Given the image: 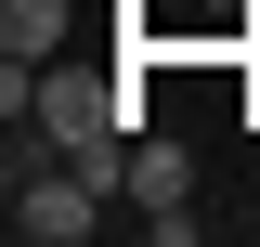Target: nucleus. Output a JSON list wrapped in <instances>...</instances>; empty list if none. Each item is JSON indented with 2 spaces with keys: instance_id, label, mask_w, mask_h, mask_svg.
I'll return each mask as SVG.
<instances>
[{
  "instance_id": "1",
  "label": "nucleus",
  "mask_w": 260,
  "mask_h": 247,
  "mask_svg": "<svg viewBox=\"0 0 260 247\" xmlns=\"http://www.w3.org/2000/svg\"><path fill=\"white\" fill-rule=\"evenodd\" d=\"M91 221H104V182L78 169V156H52V169H39L26 130H13V234H26V247H78Z\"/></svg>"
},
{
  "instance_id": "2",
  "label": "nucleus",
  "mask_w": 260,
  "mask_h": 247,
  "mask_svg": "<svg viewBox=\"0 0 260 247\" xmlns=\"http://www.w3.org/2000/svg\"><path fill=\"white\" fill-rule=\"evenodd\" d=\"M182 195H195V156L169 130H130V208H182Z\"/></svg>"
},
{
  "instance_id": "3",
  "label": "nucleus",
  "mask_w": 260,
  "mask_h": 247,
  "mask_svg": "<svg viewBox=\"0 0 260 247\" xmlns=\"http://www.w3.org/2000/svg\"><path fill=\"white\" fill-rule=\"evenodd\" d=\"M0 52L13 65H52L65 52V0H0Z\"/></svg>"
}]
</instances>
